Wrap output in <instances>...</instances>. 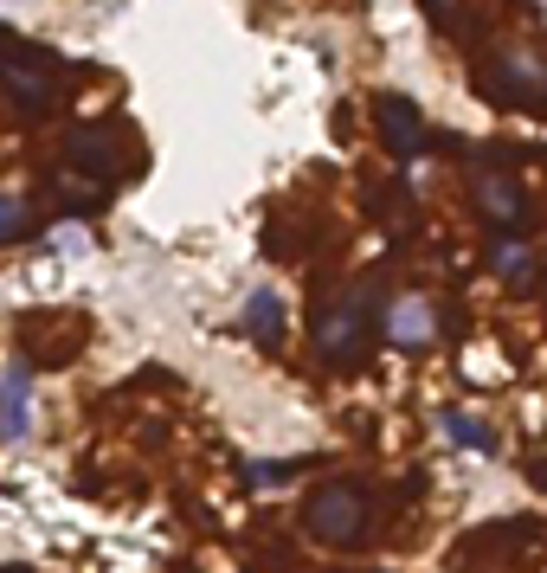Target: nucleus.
I'll return each instance as SVG.
<instances>
[{"mask_svg": "<svg viewBox=\"0 0 547 573\" xmlns=\"http://www.w3.org/2000/svg\"><path fill=\"white\" fill-rule=\"evenodd\" d=\"M303 522H309V535H323V541H355L367 529V502L355 484H328V490L309 497Z\"/></svg>", "mask_w": 547, "mask_h": 573, "instance_id": "nucleus-1", "label": "nucleus"}, {"mask_svg": "<svg viewBox=\"0 0 547 573\" xmlns=\"http://www.w3.org/2000/svg\"><path fill=\"white\" fill-rule=\"evenodd\" d=\"M387 336H393V348H432L438 322H432V309H425V297H400L393 316H387Z\"/></svg>", "mask_w": 547, "mask_h": 573, "instance_id": "nucleus-2", "label": "nucleus"}, {"mask_svg": "<svg viewBox=\"0 0 547 573\" xmlns=\"http://www.w3.org/2000/svg\"><path fill=\"white\" fill-rule=\"evenodd\" d=\"M0 77H7V91H13L27 110H45V104L59 97V91H52V77L39 72V65H27L20 52H0Z\"/></svg>", "mask_w": 547, "mask_h": 573, "instance_id": "nucleus-3", "label": "nucleus"}, {"mask_svg": "<svg viewBox=\"0 0 547 573\" xmlns=\"http://www.w3.org/2000/svg\"><path fill=\"white\" fill-rule=\"evenodd\" d=\"M380 129H387V142H393L400 161H412V155L425 149V136H419V110H412L406 97H380Z\"/></svg>", "mask_w": 547, "mask_h": 573, "instance_id": "nucleus-4", "label": "nucleus"}, {"mask_svg": "<svg viewBox=\"0 0 547 573\" xmlns=\"http://www.w3.org/2000/svg\"><path fill=\"white\" fill-rule=\"evenodd\" d=\"M72 161H77V168H91L97 181H116V174H123V155L109 149V129H77V136H72Z\"/></svg>", "mask_w": 547, "mask_h": 573, "instance_id": "nucleus-5", "label": "nucleus"}, {"mask_svg": "<svg viewBox=\"0 0 547 573\" xmlns=\"http://www.w3.org/2000/svg\"><path fill=\"white\" fill-rule=\"evenodd\" d=\"M528 84H547L541 65H528V59H509L503 72H496V97H509V104H528V110H547L541 91H528Z\"/></svg>", "mask_w": 547, "mask_h": 573, "instance_id": "nucleus-6", "label": "nucleus"}, {"mask_svg": "<svg viewBox=\"0 0 547 573\" xmlns=\"http://www.w3.org/2000/svg\"><path fill=\"white\" fill-rule=\"evenodd\" d=\"M0 432H27V368L0 374Z\"/></svg>", "mask_w": 547, "mask_h": 573, "instance_id": "nucleus-7", "label": "nucleus"}, {"mask_svg": "<svg viewBox=\"0 0 547 573\" xmlns=\"http://www.w3.org/2000/svg\"><path fill=\"white\" fill-rule=\"evenodd\" d=\"M355 342H361V316H328L323 322V354L328 361H355Z\"/></svg>", "mask_w": 547, "mask_h": 573, "instance_id": "nucleus-8", "label": "nucleus"}, {"mask_svg": "<svg viewBox=\"0 0 547 573\" xmlns=\"http://www.w3.org/2000/svg\"><path fill=\"white\" fill-rule=\"evenodd\" d=\"M476 200H483V213H490V220H522V193L509 188V181H483V193H476Z\"/></svg>", "mask_w": 547, "mask_h": 573, "instance_id": "nucleus-9", "label": "nucleus"}, {"mask_svg": "<svg viewBox=\"0 0 547 573\" xmlns=\"http://www.w3.org/2000/svg\"><path fill=\"white\" fill-rule=\"evenodd\" d=\"M444 432H451V438H464L471 452H490V425L471 420V413H444Z\"/></svg>", "mask_w": 547, "mask_h": 573, "instance_id": "nucleus-10", "label": "nucleus"}, {"mask_svg": "<svg viewBox=\"0 0 547 573\" xmlns=\"http://www.w3.org/2000/svg\"><path fill=\"white\" fill-rule=\"evenodd\" d=\"M496 270H503V277H515V284H522V277H528V245H522V238H496Z\"/></svg>", "mask_w": 547, "mask_h": 573, "instance_id": "nucleus-11", "label": "nucleus"}, {"mask_svg": "<svg viewBox=\"0 0 547 573\" xmlns=\"http://www.w3.org/2000/svg\"><path fill=\"white\" fill-rule=\"evenodd\" d=\"M277 316H284V309H277V297H271V290H257L252 309H245V322H252L257 336H277Z\"/></svg>", "mask_w": 547, "mask_h": 573, "instance_id": "nucleus-12", "label": "nucleus"}, {"mask_svg": "<svg viewBox=\"0 0 547 573\" xmlns=\"http://www.w3.org/2000/svg\"><path fill=\"white\" fill-rule=\"evenodd\" d=\"M27 226V206H20V193H0V238H20Z\"/></svg>", "mask_w": 547, "mask_h": 573, "instance_id": "nucleus-13", "label": "nucleus"}]
</instances>
